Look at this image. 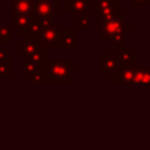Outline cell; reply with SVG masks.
<instances>
[{"label": "cell", "mask_w": 150, "mask_h": 150, "mask_svg": "<svg viewBox=\"0 0 150 150\" xmlns=\"http://www.w3.org/2000/svg\"><path fill=\"white\" fill-rule=\"evenodd\" d=\"M134 82L150 83V69L136 67L134 69Z\"/></svg>", "instance_id": "6da1fadb"}, {"label": "cell", "mask_w": 150, "mask_h": 150, "mask_svg": "<svg viewBox=\"0 0 150 150\" xmlns=\"http://www.w3.org/2000/svg\"><path fill=\"white\" fill-rule=\"evenodd\" d=\"M13 8H15L16 13H18V15H25V13L30 12L32 5H30L29 0H15Z\"/></svg>", "instance_id": "7a4b0ae2"}, {"label": "cell", "mask_w": 150, "mask_h": 150, "mask_svg": "<svg viewBox=\"0 0 150 150\" xmlns=\"http://www.w3.org/2000/svg\"><path fill=\"white\" fill-rule=\"evenodd\" d=\"M120 58H121V62L124 63V65H127L128 67L136 65V57H134V54H132V52H130L129 49L121 50V55H120Z\"/></svg>", "instance_id": "3957f363"}, {"label": "cell", "mask_w": 150, "mask_h": 150, "mask_svg": "<svg viewBox=\"0 0 150 150\" xmlns=\"http://www.w3.org/2000/svg\"><path fill=\"white\" fill-rule=\"evenodd\" d=\"M52 5L49 4V3H46V1H44L42 0L41 3H38L37 4V12H38V15H41V16H49V15H52Z\"/></svg>", "instance_id": "277c9868"}, {"label": "cell", "mask_w": 150, "mask_h": 150, "mask_svg": "<svg viewBox=\"0 0 150 150\" xmlns=\"http://www.w3.org/2000/svg\"><path fill=\"white\" fill-rule=\"evenodd\" d=\"M133 5H149V0H132Z\"/></svg>", "instance_id": "5b68a950"}]
</instances>
